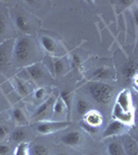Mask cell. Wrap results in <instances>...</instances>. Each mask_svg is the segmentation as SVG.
I'll return each instance as SVG.
<instances>
[{"mask_svg": "<svg viewBox=\"0 0 138 155\" xmlns=\"http://www.w3.org/2000/svg\"><path fill=\"white\" fill-rule=\"evenodd\" d=\"M12 57L18 64H27L33 57V46L29 37H19L12 48Z\"/></svg>", "mask_w": 138, "mask_h": 155, "instance_id": "cell-1", "label": "cell"}, {"mask_svg": "<svg viewBox=\"0 0 138 155\" xmlns=\"http://www.w3.org/2000/svg\"><path fill=\"white\" fill-rule=\"evenodd\" d=\"M89 92L92 98L100 104H108L114 97V88L102 82H92L89 85Z\"/></svg>", "mask_w": 138, "mask_h": 155, "instance_id": "cell-2", "label": "cell"}, {"mask_svg": "<svg viewBox=\"0 0 138 155\" xmlns=\"http://www.w3.org/2000/svg\"><path fill=\"white\" fill-rule=\"evenodd\" d=\"M70 126L67 121H41L36 125V131L40 134H49L59 130H63Z\"/></svg>", "mask_w": 138, "mask_h": 155, "instance_id": "cell-3", "label": "cell"}, {"mask_svg": "<svg viewBox=\"0 0 138 155\" xmlns=\"http://www.w3.org/2000/svg\"><path fill=\"white\" fill-rule=\"evenodd\" d=\"M127 125L123 122L119 121V120H114L111 121L108 125L106 126V128L104 129L103 132H102V137L103 139H106V137H114L117 134H122L123 131H125L127 129Z\"/></svg>", "mask_w": 138, "mask_h": 155, "instance_id": "cell-4", "label": "cell"}, {"mask_svg": "<svg viewBox=\"0 0 138 155\" xmlns=\"http://www.w3.org/2000/svg\"><path fill=\"white\" fill-rule=\"evenodd\" d=\"M12 48L11 47L9 41L0 44V69L5 68L9 64V61H11L12 56Z\"/></svg>", "mask_w": 138, "mask_h": 155, "instance_id": "cell-5", "label": "cell"}, {"mask_svg": "<svg viewBox=\"0 0 138 155\" xmlns=\"http://www.w3.org/2000/svg\"><path fill=\"white\" fill-rule=\"evenodd\" d=\"M122 146L126 155H138V144L131 134H126L123 136Z\"/></svg>", "mask_w": 138, "mask_h": 155, "instance_id": "cell-6", "label": "cell"}, {"mask_svg": "<svg viewBox=\"0 0 138 155\" xmlns=\"http://www.w3.org/2000/svg\"><path fill=\"white\" fill-rule=\"evenodd\" d=\"M56 99L54 98V97H50L47 101H46L43 102V104H41V106L38 107V109L35 111V113L33 115V117H32V119L36 120V121H38V120H42L44 118V117L47 116V114L50 113L51 111H53V106H54V102Z\"/></svg>", "mask_w": 138, "mask_h": 155, "instance_id": "cell-7", "label": "cell"}, {"mask_svg": "<svg viewBox=\"0 0 138 155\" xmlns=\"http://www.w3.org/2000/svg\"><path fill=\"white\" fill-rule=\"evenodd\" d=\"M60 141H61L62 144L66 145V146H79L82 142V134L79 131H70L60 137Z\"/></svg>", "mask_w": 138, "mask_h": 155, "instance_id": "cell-8", "label": "cell"}, {"mask_svg": "<svg viewBox=\"0 0 138 155\" xmlns=\"http://www.w3.org/2000/svg\"><path fill=\"white\" fill-rule=\"evenodd\" d=\"M25 71H26L27 76L33 81H40L44 77V71L40 63H34L27 65L25 67Z\"/></svg>", "mask_w": 138, "mask_h": 155, "instance_id": "cell-9", "label": "cell"}, {"mask_svg": "<svg viewBox=\"0 0 138 155\" xmlns=\"http://www.w3.org/2000/svg\"><path fill=\"white\" fill-rule=\"evenodd\" d=\"M103 122V117L98 111H93L91 110L90 112L84 116V123H86L87 125H90L92 127H96L99 128L100 125Z\"/></svg>", "mask_w": 138, "mask_h": 155, "instance_id": "cell-10", "label": "cell"}, {"mask_svg": "<svg viewBox=\"0 0 138 155\" xmlns=\"http://www.w3.org/2000/svg\"><path fill=\"white\" fill-rule=\"evenodd\" d=\"M114 117L115 120H119V121L125 123L126 125L128 124H131L133 122V114L131 111L129 112H124L117 104H115L114 110Z\"/></svg>", "mask_w": 138, "mask_h": 155, "instance_id": "cell-11", "label": "cell"}, {"mask_svg": "<svg viewBox=\"0 0 138 155\" xmlns=\"http://www.w3.org/2000/svg\"><path fill=\"white\" fill-rule=\"evenodd\" d=\"M117 104L119 106L124 112H129L131 109V95H130L129 91L124 90L119 94L117 99Z\"/></svg>", "mask_w": 138, "mask_h": 155, "instance_id": "cell-12", "label": "cell"}, {"mask_svg": "<svg viewBox=\"0 0 138 155\" xmlns=\"http://www.w3.org/2000/svg\"><path fill=\"white\" fill-rule=\"evenodd\" d=\"M112 78V71L107 67H100L93 72L91 80H94V82H100L109 80Z\"/></svg>", "mask_w": 138, "mask_h": 155, "instance_id": "cell-13", "label": "cell"}, {"mask_svg": "<svg viewBox=\"0 0 138 155\" xmlns=\"http://www.w3.org/2000/svg\"><path fill=\"white\" fill-rule=\"evenodd\" d=\"M11 116H12L14 121L16 122L19 126H25L29 123L26 115H25L24 112L22 111L21 109H19V107H14V109L12 110Z\"/></svg>", "mask_w": 138, "mask_h": 155, "instance_id": "cell-14", "label": "cell"}, {"mask_svg": "<svg viewBox=\"0 0 138 155\" xmlns=\"http://www.w3.org/2000/svg\"><path fill=\"white\" fill-rule=\"evenodd\" d=\"M11 139L16 143H24L27 139H28V132L24 128V126H19L12 131Z\"/></svg>", "mask_w": 138, "mask_h": 155, "instance_id": "cell-15", "label": "cell"}, {"mask_svg": "<svg viewBox=\"0 0 138 155\" xmlns=\"http://www.w3.org/2000/svg\"><path fill=\"white\" fill-rule=\"evenodd\" d=\"M40 44L47 53L50 54H55L57 51V45L56 41L50 36H42L40 38Z\"/></svg>", "mask_w": 138, "mask_h": 155, "instance_id": "cell-16", "label": "cell"}, {"mask_svg": "<svg viewBox=\"0 0 138 155\" xmlns=\"http://www.w3.org/2000/svg\"><path fill=\"white\" fill-rule=\"evenodd\" d=\"M14 23H16L18 29L21 30L24 33H28L30 31V22L23 15H17Z\"/></svg>", "mask_w": 138, "mask_h": 155, "instance_id": "cell-17", "label": "cell"}, {"mask_svg": "<svg viewBox=\"0 0 138 155\" xmlns=\"http://www.w3.org/2000/svg\"><path fill=\"white\" fill-rule=\"evenodd\" d=\"M137 71H138V63L135 61H131L124 66V68H123V74H124L126 79L130 80L136 76Z\"/></svg>", "mask_w": 138, "mask_h": 155, "instance_id": "cell-18", "label": "cell"}, {"mask_svg": "<svg viewBox=\"0 0 138 155\" xmlns=\"http://www.w3.org/2000/svg\"><path fill=\"white\" fill-rule=\"evenodd\" d=\"M53 115L54 117H58V116H62L67 112L66 106L64 104L63 101L61 99V97H58V98L55 101L54 106H53Z\"/></svg>", "mask_w": 138, "mask_h": 155, "instance_id": "cell-19", "label": "cell"}, {"mask_svg": "<svg viewBox=\"0 0 138 155\" xmlns=\"http://www.w3.org/2000/svg\"><path fill=\"white\" fill-rule=\"evenodd\" d=\"M107 151L109 155H126L123 149L122 143L117 141H112L107 145Z\"/></svg>", "mask_w": 138, "mask_h": 155, "instance_id": "cell-20", "label": "cell"}, {"mask_svg": "<svg viewBox=\"0 0 138 155\" xmlns=\"http://www.w3.org/2000/svg\"><path fill=\"white\" fill-rule=\"evenodd\" d=\"M75 107H76V112L79 116L84 117L88 112L91 111V106L88 102L86 99L84 98H79V101H76V104H75Z\"/></svg>", "mask_w": 138, "mask_h": 155, "instance_id": "cell-21", "label": "cell"}, {"mask_svg": "<svg viewBox=\"0 0 138 155\" xmlns=\"http://www.w3.org/2000/svg\"><path fill=\"white\" fill-rule=\"evenodd\" d=\"M16 89L18 91V93L21 96H26L29 94L30 88L28 86V84L22 79H19V78H16Z\"/></svg>", "mask_w": 138, "mask_h": 155, "instance_id": "cell-22", "label": "cell"}, {"mask_svg": "<svg viewBox=\"0 0 138 155\" xmlns=\"http://www.w3.org/2000/svg\"><path fill=\"white\" fill-rule=\"evenodd\" d=\"M53 68H54V72L57 76H61L65 71V63L63 59L58 58L53 61Z\"/></svg>", "mask_w": 138, "mask_h": 155, "instance_id": "cell-23", "label": "cell"}, {"mask_svg": "<svg viewBox=\"0 0 138 155\" xmlns=\"http://www.w3.org/2000/svg\"><path fill=\"white\" fill-rule=\"evenodd\" d=\"M14 155H30V145L27 142L20 143L14 150Z\"/></svg>", "mask_w": 138, "mask_h": 155, "instance_id": "cell-24", "label": "cell"}, {"mask_svg": "<svg viewBox=\"0 0 138 155\" xmlns=\"http://www.w3.org/2000/svg\"><path fill=\"white\" fill-rule=\"evenodd\" d=\"M47 154H49L47 148L46 146H43V145L36 144L30 148V155H47Z\"/></svg>", "mask_w": 138, "mask_h": 155, "instance_id": "cell-25", "label": "cell"}, {"mask_svg": "<svg viewBox=\"0 0 138 155\" xmlns=\"http://www.w3.org/2000/svg\"><path fill=\"white\" fill-rule=\"evenodd\" d=\"M60 97H61L64 104L66 106L67 113L69 114L70 111H71V93H69L68 91H62L61 94H60Z\"/></svg>", "mask_w": 138, "mask_h": 155, "instance_id": "cell-26", "label": "cell"}, {"mask_svg": "<svg viewBox=\"0 0 138 155\" xmlns=\"http://www.w3.org/2000/svg\"><path fill=\"white\" fill-rule=\"evenodd\" d=\"M6 32V21L2 12H0V39L4 36Z\"/></svg>", "mask_w": 138, "mask_h": 155, "instance_id": "cell-27", "label": "cell"}, {"mask_svg": "<svg viewBox=\"0 0 138 155\" xmlns=\"http://www.w3.org/2000/svg\"><path fill=\"white\" fill-rule=\"evenodd\" d=\"M82 59L79 55H72L71 57V66L73 68H81L82 67Z\"/></svg>", "mask_w": 138, "mask_h": 155, "instance_id": "cell-28", "label": "cell"}, {"mask_svg": "<svg viewBox=\"0 0 138 155\" xmlns=\"http://www.w3.org/2000/svg\"><path fill=\"white\" fill-rule=\"evenodd\" d=\"M8 134H9L8 126L4 125V124H0V141L5 139V137L8 136Z\"/></svg>", "mask_w": 138, "mask_h": 155, "instance_id": "cell-29", "label": "cell"}, {"mask_svg": "<svg viewBox=\"0 0 138 155\" xmlns=\"http://www.w3.org/2000/svg\"><path fill=\"white\" fill-rule=\"evenodd\" d=\"M46 96V88H38L34 91V97L37 101H41Z\"/></svg>", "mask_w": 138, "mask_h": 155, "instance_id": "cell-30", "label": "cell"}, {"mask_svg": "<svg viewBox=\"0 0 138 155\" xmlns=\"http://www.w3.org/2000/svg\"><path fill=\"white\" fill-rule=\"evenodd\" d=\"M11 152L9 147L5 144H0V155H8Z\"/></svg>", "mask_w": 138, "mask_h": 155, "instance_id": "cell-31", "label": "cell"}, {"mask_svg": "<svg viewBox=\"0 0 138 155\" xmlns=\"http://www.w3.org/2000/svg\"><path fill=\"white\" fill-rule=\"evenodd\" d=\"M82 128L86 129L88 132H91V134H96V132L98 131V128H96V127H92L90 125H87L86 123L82 124Z\"/></svg>", "mask_w": 138, "mask_h": 155, "instance_id": "cell-32", "label": "cell"}, {"mask_svg": "<svg viewBox=\"0 0 138 155\" xmlns=\"http://www.w3.org/2000/svg\"><path fill=\"white\" fill-rule=\"evenodd\" d=\"M120 4H123V5H131V4L134 3V1H132V0H122V1L119 2Z\"/></svg>", "mask_w": 138, "mask_h": 155, "instance_id": "cell-33", "label": "cell"}, {"mask_svg": "<svg viewBox=\"0 0 138 155\" xmlns=\"http://www.w3.org/2000/svg\"><path fill=\"white\" fill-rule=\"evenodd\" d=\"M134 20H135V23L138 26V9H135L134 11Z\"/></svg>", "mask_w": 138, "mask_h": 155, "instance_id": "cell-34", "label": "cell"}, {"mask_svg": "<svg viewBox=\"0 0 138 155\" xmlns=\"http://www.w3.org/2000/svg\"><path fill=\"white\" fill-rule=\"evenodd\" d=\"M133 79H134V83H135V85H136V86L138 87V74H137L134 78H133Z\"/></svg>", "mask_w": 138, "mask_h": 155, "instance_id": "cell-35", "label": "cell"}, {"mask_svg": "<svg viewBox=\"0 0 138 155\" xmlns=\"http://www.w3.org/2000/svg\"><path fill=\"white\" fill-rule=\"evenodd\" d=\"M134 139H135V141H136V143L138 144V132H137V134H136V136H135V137H134Z\"/></svg>", "mask_w": 138, "mask_h": 155, "instance_id": "cell-36", "label": "cell"}, {"mask_svg": "<svg viewBox=\"0 0 138 155\" xmlns=\"http://www.w3.org/2000/svg\"><path fill=\"white\" fill-rule=\"evenodd\" d=\"M57 155H66L65 153H59V154H57Z\"/></svg>", "mask_w": 138, "mask_h": 155, "instance_id": "cell-37", "label": "cell"}]
</instances>
